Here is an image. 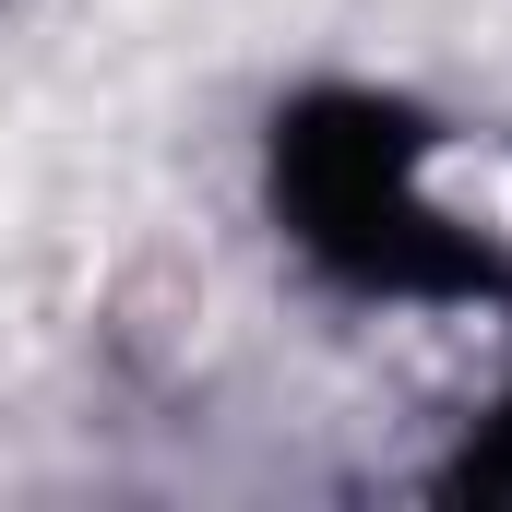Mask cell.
<instances>
[{"label": "cell", "mask_w": 512, "mask_h": 512, "mask_svg": "<svg viewBox=\"0 0 512 512\" xmlns=\"http://www.w3.org/2000/svg\"><path fill=\"white\" fill-rule=\"evenodd\" d=\"M453 489H477V501H512V405L489 417V441H477V453L453 465Z\"/></svg>", "instance_id": "obj_2"}, {"label": "cell", "mask_w": 512, "mask_h": 512, "mask_svg": "<svg viewBox=\"0 0 512 512\" xmlns=\"http://www.w3.org/2000/svg\"><path fill=\"white\" fill-rule=\"evenodd\" d=\"M417 143L429 131L382 96H310L274 120V215L358 286L429 298V286H501V262L477 251L453 215L417 203Z\"/></svg>", "instance_id": "obj_1"}]
</instances>
